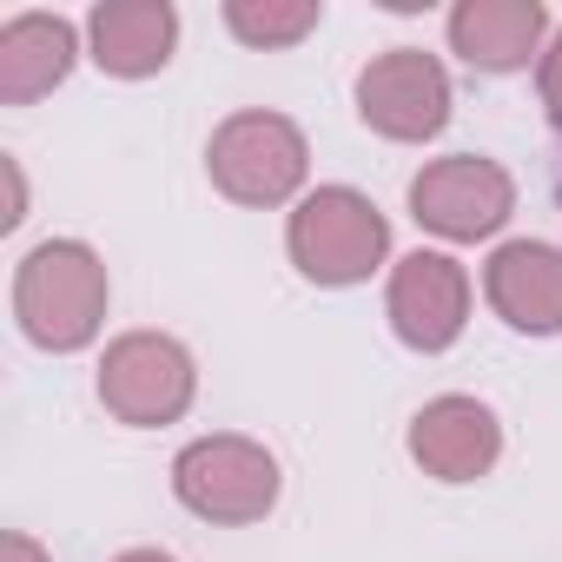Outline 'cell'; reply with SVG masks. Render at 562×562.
I'll list each match as a JSON object with an SVG mask.
<instances>
[{
	"mask_svg": "<svg viewBox=\"0 0 562 562\" xmlns=\"http://www.w3.org/2000/svg\"><path fill=\"white\" fill-rule=\"evenodd\" d=\"M179 54V8L172 0H100L87 14V60L106 80H153Z\"/></svg>",
	"mask_w": 562,
	"mask_h": 562,
	"instance_id": "cell-12",
	"label": "cell"
},
{
	"mask_svg": "<svg viewBox=\"0 0 562 562\" xmlns=\"http://www.w3.org/2000/svg\"><path fill=\"white\" fill-rule=\"evenodd\" d=\"M106 305H113V278L106 258L87 238H41L21 251L14 265V325L34 351L47 358H74L93 351L106 331Z\"/></svg>",
	"mask_w": 562,
	"mask_h": 562,
	"instance_id": "cell-1",
	"label": "cell"
},
{
	"mask_svg": "<svg viewBox=\"0 0 562 562\" xmlns=\"http://www.w3.org/2000/svg\"><path fill=\"white\" fill-rule=\"evenodd\" d=\"M404 450L430 483H483L503 463V417L470 391H443L411 417Z\"/></svg>",
	"mask_w": 562,
	"mask_h": 562,
	"instance_id": "cell-9",
	"label": "cell"
},
{
	"mask_svg": "<svg viewBox=\"0 0 562 562\" xmlns=\"http://www.w3.org/2000/svg\"><path fill=\"white\" fill-rule=\"evenodd\" d=\"M0 562H54V555H47V542H41V536L8 529V536H0Z\"/></svg>",
	"mask_w": 562,
	"mask_h": 562,
	"instance_id": "cell-17",
	"label": "cell"
},
{
	"mask_svg": "<svg viewBox=\"0 0 562 562\" xmlns=\"http://www.w3.org/2000/svg\"><path fill=\"white\" fill-rule=\"evenodd\" d=\"M404 205H411V218L430 238H443V245H483V238H496L516 218V179L490 153H443V159H424L411 172Z\"/></svg>",
	"mask_w": 562,
	"mask_h": 562,
	"instance_id": "cell-6",
	"label": "cell"
},
{
	"mask_svg": "<svg viewBox=\"0 0 562 562\" xmlns=\"http://www.w3.org/2000/svg\"><path fill=\"white\" fill-rule=\"evenodd\" d=\"M93 397L126 430H166L199 404V358L172 331H120L100 351Z\"/></svg>",
	"mask_w": 562,
	"mask_h": 562,
	"instance_id": "cell-5",
	"label": "cell"
},
{
	"mask_svg": "<svg viewBox=\"0 0 562 562\" xmlns=\"http://www.w3.org/2000/svg\"><path fill=\"white\" fill-rule=\"evenodd\" d=\"M218 21L251 54H285L325 27V0H225Z\"/></svg>",
	"mask_w": 562,
	"mask_h": 562,
	"instance_id": "cell-14",
	"label": "cell"
},
{
	"mask_svg": "<svg viewBox=\"0 0 562 562\" xmlns=\"http://www.w3.org/2000/svg\"><path fill=\"white\" fill-rule=\"evenodd\" d=\"M87 54V27H74L67 14H14L0 27V106H34L54 87H67V74Z\"/></svg>",
	"mask_w": 562,
	"mask_h": 562,
	"instance_id": "cell-13",
	"label": "cell"
},
{
	"mask_svg": "<svg viewBox=\"0 0 562 562\" xmlns=\"http://www.w3.org/2000/svg\"><path fill=\"white\" fill-rule=\"evenodd\" d=\"M0 179H8V212H0V232H21L27 218V179H21V159L0 153Z\"/></svg>",
	"mask_w": 562,
	"mask_h": 562,
	"instance_id": "cell-16",
	"label": "cell"
},
{
	"mask_svg": "<svg viewBox=\"0 0 562 562\" xmlns=\"http://www.w3.org/2000/svg\"><path fill=\"white\" fill-rule=\"evenodd\" d=\"M483 305L522 338H562V245L503 238L483 258Z\"/></svg>",
	"mask_w": 562,
	"mask_h": 562,
	"instance_id": "cell-11",
	"label": "cell"
},
{
	"mask_svg": "<svg viewBox=\"0 0 562 562\" xmlns=\"http://www.w3.org/2000/svg\"><path fill=\"white\" fill-rule=\"evenodd\" d=\"M351 106L358 120L391 139V146H430L450 113H457V87H450V67L424 47H384L358 67L351 80Z\"/></svg>",
	"mask_w": 562,
	"mask_h": 562,
	"instance_id": "cell-7",
	"label": "cell"
},
{
	"mask_svg": "<svg viewBox=\"0 0 562 562\" xmlns=\"http://www.w3.org/2000/svg\"><path fill=\"white\" fill-rule=\"evenodd\" d=\"M536 100H542V120L562 133V27L549 34V47L536 60Z\"/></svg>",
	"mask_w": 562,
	"mask_h": 562,
	"instance_id": "cell-15",
	"label": "cell"
},
{
	"mask_svg": "<svg viewBox=\"0 0 562 562\" xmlns=\"http://www.w3.org/2000/svg\"><path fill=\"white\" fill-rule=\"evenodd\" d=\"M205 179H212L218 199H232L245 212L299 205L312 192V139L292 113L238 106L205 139Z\"/></svg>",
	"mask_w": 562,
	"mask_h": 562,
	"instance_id": "cell-2",
	"label": "cell"
},
{
	"mask_svg": "<svg viewBox=\"0 0 562 562\" xmlns=\"http://www.w3.org/2000/svg\"><path fill=\"white\" fill-rule=\"evenodd\" d=\"M285 258L305 285L351 292L391 265V218L358 186H312L285 212Z\"/></svg>",
	"mask_w": 562,
	"mask_h": 562,
	"instance_id": "cell-3",
	"label": "cell"
},
{
	"mask_svg": "<svg viewBox=\"0 0 562 562\" xmlns=\"http://www.w3.org/2000/svg\"><path fill=\"white\" fill-rule=\"evenodd\" d=\"M443 34H450V54L470 67V74H529L555 34L542 0H457L443 14Z\"/></svg>",
	"mask_w": 562,
	"mask_h": 562,
	"instance_id": "cell-10",
	"label": "cell"
},
{
	"mask_svg": "<svg viewBox=\"0 0 562 562\" xmlns=\"http://www.w3.org/2000/svg\"><path fill=\"white\" fill-rule=\"evenodd\" d=\"M172 496L186 516H199L212 529H251L285 496V470H278V457L258 437L212 430L172 457Z\"/></svg>",
	"mask_w": 562,
	"mask_h": 562,
	"instance_id": "cell-4",
	"label": "cell"
},
{
	"mask_svg": "<svg viewBox=\"0 0 562 562\" xmlns=\"http://www.w3.org/2000/svg\"><path fill=\"white\" fill-rule=\"evenodd\" d=\"M555 192H562V179H555Z\"/></svg>",
	"mask_w": 562,
	"mask_h": 562,
	"instance_id": "cell-19",
	"label": "cell"
},
{
	"mask_svg": "<svg viewBox=\"0 0 562 562\" xmlns=\"http://www.w3.org/2000/svg\"><path fill=\"white\" fill-rule=\"evenodd\" d=\"M470 305H476V285H470V265L443 245H417L391 265L384 278V318L397 331L404 351L417 358H443L463 331H470Z\"/></svg>",
	"mask_w": 562,
	"mask_h": 562,
	"instance_id": "cell-8",
	"label": "cell"
},
{
	"mask_svg": "<svg viewBox=\"0 0 562 562\" xmlns=\"http://www.w3.org/2000/svg\"><path fill=\"white\" fill-rule=\"evenodd\" d=\"M113 562H179L172 549H153V542H139V549H120Z\"/></svg>",
	"mask_w": 562,
	"mask_h": 562,
	"instance_id": "cell-18",
	"label": "cell"
}]
</instances>
